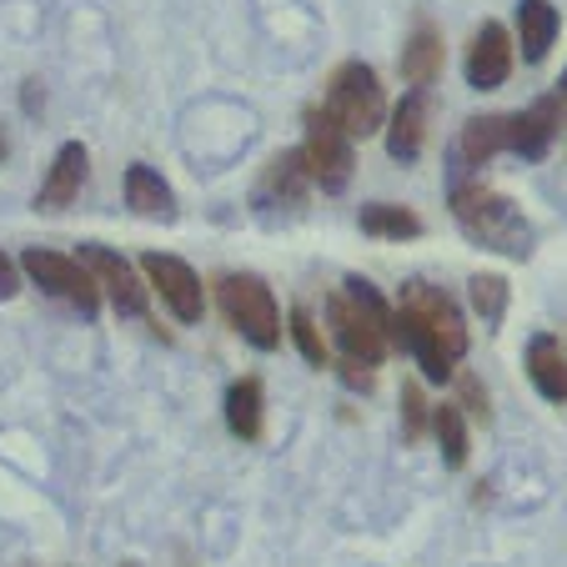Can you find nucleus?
Instances as JSON below:
<instances>
[{
	"label": "nucleus",
	"mask_w": 567,
	"mask_h": 567,
	"mask_svg": "<svg viewBox=\"0 0 567 567\" xmlns=\"http://www.w3.org/2000/svg\"><path fill=\"white\" fill-rule=\"evenodd\" d=\"M392 347L417 357L427 382H452L457 362L467 357V317L442 287L412 277L392 307Z\"/></svg>",
	"instance_id": "1"
},
{
	"label": "nucleus",
	"mask_w": 567,
	"mask_h": 567,
	"mask_svg": "<svg viewBox=\"0 0 567 567\" xmlns=\"http://www.w3.org/2000/svg\"><path fill=\"white\" fill-rule=\"evenodd\" d=\"M327 327H332V342L342 347L347 362L377 367L392 352V301L367 277H347L327 297Z\"/></svg>",
	"instance_id": "2"
},
{
	"label": "nucleus",
	"mask_w": 567,
	"mask_h": 567,
	"mask_svg": "<svg viewBox=\"0 0 567 567\" xmlns=\"http://www.w3.org/2000/svg\"><path fill=\"white\" fill-rule=\"evenodd\" d=\"M452 221L462 226L467 241L497 251V257L513 261L533 257V226H527L523 206L507 192H493L482 182H452Z\"/></svg>",
	"instance_id": "3"
},
{
	"label": "nucleus",
	"mask_w": 567,
	"mask_h": 567,
	"mask_svg": "<svg viewBox=\"0 0 567 567\" xmlns=\"http://www.w3.org/2000/svg\"><path fill=\"white\" fill-rule=\"evenodd\" d=\"M321 111L337 121L352 141H367L386 126V91L382 75L367 61H342L332 75H327V96H321Z\"/></svg>",
	"instance_id": "4"
},
{
	"label": "nucleus",
	"mask_w": 567,
	"mask_h": 567,
	"mask_svg": "<svg viewBox=\"0 0 567 567\" xmlns=\"http://www.w3.org/2000/svg\"><path fill=\"white\" fill-rule=\"evenodd\" d=\"M216 307H221L226 327L257 352H277L281 347V307L271 287L257 271H226L216 277Z\"/></svg>",
	"instance_id": "5"
},
{
	"label": "nucleus",
	"mask_w": 567,
	"mask_h": 567,
	"mask_svg": "<svg viewBox=\"0 0 567 567\" xmlns=\"http://www.w3.org/2000/svg\"><path fill=\"white\" fill-rule=\"evenodd\" d=\"M16 267L31 277V287H41L45 297L65 301V307L81 311L86 321L101 311V287L81 257H65V251H51V247H25Z\"/></svg>",
	"instance_id": "6"
},
{
	"label": "nucleus",
	"mask_w": 567,
	"mask_h": 567,
	"mask_svg": "<svg viewBox=\"0 0 567 567\" xmlns=\"http://www.w3.org/2000/svg\"><path fill=\"white\" fill-rule=\"evenodd\" d=\"M301 161H307V172H311V186H321L327 196H342L347 186H352V172H357V141L347 136L321 106H311Z\"/></svg>",
	"instance_id": "7"
},
{
	"label": "nucleus",
	"mask_w": 567,
	"mask_h": 567,
	"mask_svg": "<svg viewBox=\"0 0 567 567\" xmlns=\"http://www.w3.org/2000/svg\"><path fill=\"white\" fill-rule=\"evenodd\" d=\"M141 281H146V291H156L161 307L172 311L182 327H196L206 317V291L192 261L172 257V251H146L141 257Z\"/></svg>",
	"instance_id": "8"
},
{
	"label": "nucleus",
	"mask_w": 567,
	"mask_h": 567,
	"mask_svg": "<svg viewBox=\"0 0 567 567\" xmlns=\"http://www.w3.org/2000/svg\"><path fill=\"white\" fill-rule=\"evenodd\" d=\"M81 261H86V271L96 277L101 297H106L121 317H146L151 291H146V281H141V267H131L121 251L101 247V241H81Z\"/></svg>",
	"instance_id": "9"
},
{
	"label": "nucleus",
	"mask_w": 567,
	"mask_h": 567,
	"mask_svg": "<svg viewBox=\"0 0 567 567\" xmlns=\"http://www.w3.org/2000/svg\"><path fill=\"white\" fill-rule=\"evenodd\" d=\"M513 61H517L513 31L503 21H482L467 41V55H462V75H467L472 91H497V86H507Z\"/></svg>",
	"instance_id": "10"
},
{
	"label": "nucleus",
	"mask_w": 567,
	"mask_h": 567,
	"mask_svg": "<svg viewBox=\"0 0 567 567\" xmlns=\"http://www.w3.org/2000/svg\"><path fill=\"white\" fill-rule=\"evenodd\" d=\"M503 151H513V116H503V111L472 116L457 136V151H452V161H457V166H452V182H467L472 172L493 166Z\"/></svg>",
	"instance_id": "11"
},
{
	"label": "nucleus",
	"mask_w": 567,
	"mask_h": 567,
	"mask_svg": "<svg viewBox=\"0 0 567 567\" xmlns=\"http://www.w3.org/2000/svg\"><path fill=\"white\" fill-rule=\"evenodd\" d=\"M307 192H311V172L301 161V151H277L261 166V182L251 192V202H257V212H297L307 202Z\"/></svg>",
	"instance_id": "12"
},
{
	"label": "nucleus",
	"mask_w": 567,
	"mask_h": 567,
	"mask_svg": "<svg viewBox=\"0 0 567 567\" xmlns=\"http://www.w3.org/2000/svg\"><path fill=\"white\" fill-rule=\"evenodd\" d=\"M563 111H567L563 91H547V96H537L527 111H513V156L543 161L547 151H553L557 131H563Z\"/></svg>",
	"instance_id": "13"
},
{
	"label": "nucleus",
	"mask_w": 567,
	"mask_h": 567,
	"mask_svg": "<svg viewBox=\"0 0 567 567\" xmlns=\"http://www.w3.org/2000/svg\"><path fill=\"white\" fill-rule=\"evenodd\" d=\"M427 121H432L427 91H408V96L386 111V126H382L386 131V156H392L396 166H412V161L422 156V146H427Z\"/></svg>",
	"instance_id": "14"
},
{
	"label": "nucleus",
	"mask_w": 567,
	"mask_h": 567,
	"mask_svg": "<svg viewBox=\"0 0 567 567\" xmlns=\"http://www.w3.org/2000/svg\"><path fill=\"white\" fill-rule=\"evenodd\" d=\"M86 176H91V151H86V141H65V146L51 156V172H45L41 192H35V212H65V206L81 196Z\"/></svg>",
	"instance_id": "15"
},
{
	"label": "nucleus",
	"mask_w": 567,
	"mask_h": 567,
	"mask_svg": "<svg viewBox=\"0 0 567 567\" xmlns=\"http://www.w3.org/2000/svg\"><path fill=\"white\" fill-rule=\"evenodd\" d=\"M557 31H563V11L553 0H517V31H513V45L523 51L527 65H543L547 51H553Z\"/></svg>",
	"instance_id": "16"
},
{
	"label": "nucleus",
	"mask_w": 567,
	"mask_h": 567,
	"mask_svg": "<svg viewBox=\"0 0 567 567\" xmlns=\"http://www.w3.org/2000/svg\"><path fill=\"white\" fill-rule=\"evenodd\" d=\"M402 81H408L412 91H427L432 81L442 75V65H447V45H442V31L432 21H417L412 25V35L402 41Z\"/></svg>",
	"instance_id": "17"
},
{
	"label": "nucleus",
	"mask_w": 567,
	"mask_h": 567,
	"mask_svg": "<svg viewBox=\"0 0 567 567\" xmlns=\"http://www.w3.org/2000/svg\"><path fill=\"white\" fill-rule=\"evenodd\" d=\"M527 377L543 402H567V347L553 332H533L527 342Z\"/></svg>",
	"instance_id": "18"
},
{
	"label": "nucleus",
	"mask_w": 567,
	"mask_h": 567,
	"mask_svg": "<svg viewBox=\"0 0 567 567\" xmlns=\"http://www.w3.org/2000/svg\"><path fill=\"white\" fill-rule=\"evenodd\" d=\"M126 206L136 216H146V221H176V192L146 161L126 166Z\"/></svg>",
	"instance_id": "19"
},
{
	"label": "nucleus",
	"mask_w": 567,
	"mask_h": 567,
	"mask_svg": "<svg viewBox=\"0 0 567 567\" xmlns=\"http://www.w3.org/2000/svg\"><path fill=\"white\" fill-rule=\"evenodd\" d=\"M226 427L241 442L261 437V427H267V386H261V377H236L226 386Z\"/></svg>",
	"instance_id": "20"
},
{
	"label": "nucleus",
	"mask_w": 567,
	"mask_h": 567,
	"mask_svg": "<svg viewBox=\"0 0 567 567\" xmlns=\"http://www.w3.org/2000/svg\"><path fill=\"white\" fill-rule=\"evenodd\" d=\"M357 226H362V236H372V241H417V236L427 231V226H422V216L412 212V206H396V202L362 206Z\"/></svg>",
	"instance_id": "21"
},
{
	"label": "nucleus",
	"mask_w": 567,
	"mask_h": 567,
	"mask_svg": "<svg viewBox=\"0 0 567 567\" xmlns=\"http://www.w3.org/2000/svg\"><path fill=\"white\" fill-rule=\"evenodd\" d=\"M432 437H437L442 462H447L452 472H457V467H467L472 432H467V412H462L457 402H437V408H432Z\"/></svg>",
	"instance_id": "22"
},
{
	"label": "nucleus",
	"mask_w": 567,
	"mask_h": 567,
	"mask_svg": "<svg viewBox=\"0 0 567 567\" xmlns=\"http://www.w3.org/2000/svg\"><path fill=\"white\" fill-rule=\"evenodd\" d=\"M467 301H472V311L482 317V327L497 332L503 317H507V301H513V287H507V277H497V271H477V277L467 281Z\"/></svg>",
	"instance_id": "23"
},
{
	"label": "nucleus",
	"mask_w": 567,
	"mask_h": 567,
	"mask_svg": "<svg viewBox=\"0 0 567 567\" xmlns=\"http://www.w3.org/2000/svg\"><path fill=\"white\" fill-rule=\"evenodd\" d=\"M287 332H291V342H297V352L307 367H332V347H327V337H321L317 317H311L307 307H291Z\"/></svg>",
	"instance_id": "24"
},
{
	"label": "nucleus",
	"mask_w": 567,
	"mask_h": 567,
	"mask_svg": "<svg viewBox=\"0 0 567 567\" xmlns=\"http://www.w3.org/2000/svg\"><path fill=\"white\" fill-rule=\"evenodd\" d=\"M432 432V408L422 396L417 382H402V437L408 442H422Z\"/></svg>",
	"instance_id": "25"
},
{
	"label": "nucleus",
	"mask_w": 567,
	"mask_h": 567,
	"mask_svg": "<svg viewBox=\"0 0 567 567\" xmlns=\"http://www.w3.org/2000/svg\"><path fill=\"white\" fill-rule=\"evenodd\" d=\"M457 408H462V412H477V417H487V386H482L472 372H457Z\"/></svg>",
	"instance_id": "26"
},
{
	"label": "nucleus",
	"mask_w": 567,
	"mask_h": 567,
	"mask_svg": "<svg viewBox=\"0 0 567 567\" xmlns=\"http://www.w3.org/2000/svg\"><path fill=\"white\" fill-rule=\"evenodd\" d=\"M337 377H342L352 392H372L377 386V367H362V362H347L342 357V367H337Z\"/></svg>",
	"instance_id": "27"
},
{
	"label": "nucleus",
	"mask_w": 567,
	"mask_h": 567,
	"mask_svg": "<svg viewBox=\"0 0 567 567\" xmlns=\"http://www.w3.org/2000/svg\"><path fill=\"white\" fill-rule=\"evenodd\" d=\"M21 291V267H16L6 251H0V301H11Z\"/></svg>",
	"instance_id": "28"
},
{
	"label": "nucleus",
	"mask_w": 567,
	"mask_h": 567,
	"mask_svg": "<svg viewBox=\"0 0 567 567\" xmlns=\"http://www.w3.org/2000/svg\"><path fill=\"white\" fill-rule=\"evenodd\" d=\"M11 156V136H6V126H0V161Z\"/></svg>",
	"instance_id": "29"
},
{
	"label": "nucleus",
	"mask_w": 567,
	"mask_h": 567,
	"mask_svg": "<svg viewBox=\"0 0 567 567\" xmlns=\"http://www.w3.org/2000/svg\"><path fill=\"white\" fill-rule=\"evenodd\" d=\"M126 567H136V563H126Z\"/></svg>",
	"instance_id": "30"
},
{
	"label": "nucleus",
	"mask_w": 567,
	"mask_h": 567,
	"mask_svg": "<svg viewBox=\"0 0 567 567\" xmlns=\"http://www.w3.org/2000/svg\"><path fill=\"white\" fill-rule=\"evenodd\" d=\"M563 347H567V342H563Z\"/></svg>",
	"instance_id": "31"
}]
</instances>
